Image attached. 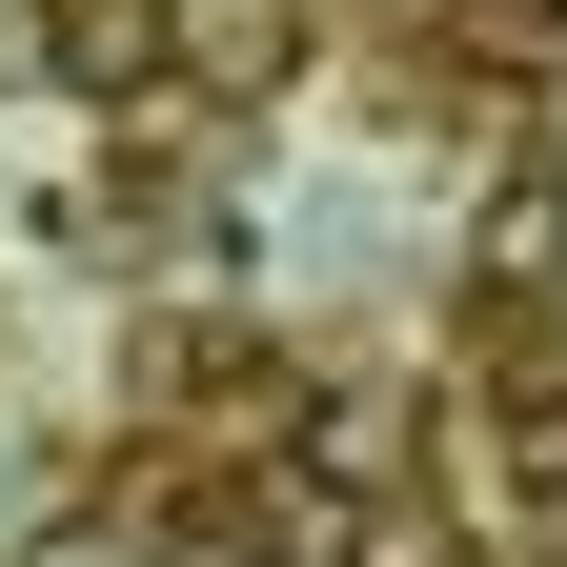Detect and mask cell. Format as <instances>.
Masks as SVG:
<instances>
[{
  "label": "cell",
  "mask_w": 567,
  "mask_h": 567,
  "mask_svg": "<svg viewBox=\"0 0 567 567\" xmlns=\"http://www.w3.org/2000/svg\"><path fill=\"white\" fill-rule=\"evenodd\" d=\"M284 41H305L284 0H183V21H163V82H183V102H224V82H284Z\"/></svg>",
  "instance_id": "1"
},
{
  "label": "cell",
  "mask_w": 567,
  "mask_h": 567,
  "mask_svg": "<svg viewBox=\"0 0 567 567\" xmlns=\"http://www.w3.org/2000/svg\"><path fill=\"white\" fill-rule=\"evenodd\" d=\"M405 385H324V425H305V486H324V507H365V486H405Z\"/></svg>",
  "instance_id": "2"
},
{
  "label": "cell",
  "mask_w": 567,
  "mask_h": 567,
  "mask_svg": "<svg viewBox=\"0 0 567 567\" xmlns=\"http://www.w3.org/2000/svg\"><path fill=\"white\" fill-rule=\"evenodd\" d=\"M41 61H61V82H163V0H41Z\"/></svg>",
  "instance_id": "3"
},
{
  "label": "cell",
  "mask_w": 567,
  "mask_h": 567,
  "mask_svg": "<svg viewBox=\"0 0 567 567\" xmlns=\"http://www.w3.org/2000/svg\"><path fill=\"white\" fill-rule=\"evenodd\" d=\"M425 41H466V61H567V0H425Z\"/></svg>",
  "instance_id": "4"
},
{
  "label": "cell",
  "mask_w": 567,
  "mask_h": 567,
  "mask_svg": "<svg viewBox=\"0 0 567 567\" xmlns=\"http://www.w3.org/2000/svg\"><path fill=\"white\" fill-rule=\"evenodd\" d=\"M527 527L567 547V405H527Z\"/></svg>",
  "instance_id": "5"
}]
</instances>
